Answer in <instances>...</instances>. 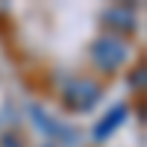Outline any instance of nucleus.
I'll use <instances>...</instances> for the list:
<instances>
[{"mask_svg": "<svg viewBox=\"0 0 147 147\" xmlns=\"http://www.w3.org/2000/svg\"><path fill=\"white\" fill-rule=\"evenodd\" d=\"M129 53H127V41H121L118 35H103V38H97L91 44V59L97 68L103 71H115L121 68V62H124Z\"/></svg>", "mask_w": 147, "mask_h": 147, "instance_id": "obj_1", "label": "nucleus"}, {"mask_svg": "<svg viewBox=\"0 0 147 147\" xmlns=\"http://www.w3.org/2000/svg\"><path fill=\"white\" fill-rule=\"evenodd\" d=\"M62 97H65V103L74 109V112H85V109H91L97 103V97H100V85L91 82L88 77H74V80H68Z\"/></svg>", "mask_w": 147, "mask_h": 147, "instance_id": "obj_2", "label": "nucleus"}, {"mask_svg": "<svg viewBox=\"0 0 147 147\" xmlns=\"http://www.w3.org/2000/svg\"><path fill=\"white\" fill-rule=\"evenodd\" d=\"M124 115H127V106H118V109H115V115L109 112V115L103 118V124L94 129V136H97V138H106V132H109V129H115V127L121 124V118H124Z\"/></svg>", "mask_w": 147, "mask_h": 147, "instance_id": "obj_3", "label": "nucleus"}]
</instances>
